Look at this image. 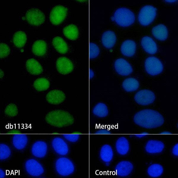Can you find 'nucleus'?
<instances>
[{"instance_id":"f257e3e1","label":"nucleus","mask_w":178,"mask_h":178,"mask_svg":"<svg viewBox=\"0 0 178 178\" xmlns=\"http://www.w3.org/2000/svg\"><path fill=\"white\" fill-rule=\"evenodd\" d=\"M134 121L138 125L146 128H154L161 126L164 119L158 112L151 109H145L136 113Z\"/></svg>"},{"instance_id":"f03ea898","label":"nucleus","mask_w":178,"mask_h":178,"mask_svg":"<svg viewBox=\"0 0 178 178\" xmlns=\"http://www.w3.org/2000/svg\"><path fill=\"white\" fill-rule=\"evenodd\" d=\"M45 120L50 125L59 128L69 126L74 122V118L70 114L61 110L50 112L46 116Z\"/></svg>"},{"instance_id":"7ed1b4c3","label":"nucleus","mask_w":178,"mask_h":178,"mask_svg":"<svg viewBox=\"0 0 178 178\" xmlns=\"http://www.w3.org/2000/svg\"><path fill=\"white\" fill-rule=\"evenodd\" d=\"M114 17L116 23L123 27L128 26L134 22L135 18L134 13L129 10L121 8L117 10Z\"/></svg>"},{"instance_id":"20e7f679","label":"nucleus","mask_w":178,"mask_h":178,"mask_svg":"<svg viewBox=\"0 0 178 178\" xmlns=\"http://www.w3.org/2000/svg\"><path fill=\"white\" fill-rule=\"evenodd\" d=\"M55 167L58 173L63 176H69L74 172V166L73 162L69 159L61 157L56 161Z\"/></svg>"},{"instance_id":"39448f33","label":"nucleus","mask_w":178,"mask_h":178,"mask_svg":"<svg viewBox=\"0 0 178 178\" xmlns=\"http://www.w3.org/2000/svg\"><path fill=\"white\" fill-rule=\"evenodd\" d=\"M156 8L150 5H147L141 10L138 16V20L142 25L150 24L154 20L156 15Z\"/></svg>"},{"instance_id":"423d86ee","label":"nucleus","mask_w":178,"mask_h":178,"mask_svg":"<svg viewBox=\"0 0 178 178\" xmlns=\"http://www.w3.org/2000/svg\"><path fill=\"white\" fill-rule=\"evenodd\" d=\"M25 17L29 24L36 26L41 24L45 20L44 13L37 8H31L28 10L26 12Z\"/></svg>"},{"instance_id":"0eeeda50","label":"nucleus","mask_w":178,"mask_h":178,"mask_svg":"<svg viewBox=\"0 0 178 178\" xmlns=\"http://www.w3.org/2000/svg\"><path fill=\"white\" fill-rule=\"evenodd\" d=\"M68 9L61 5L55 6L50 14V22L54 25H58L62 22L66 17Z\"/></svg>"},{"instance_id":"6e6552de","label":"nucleus","mask_w":178,"mask_h":178,"mask_svg":"<svg viewBox=\"0 0 178 178\" xmlns=\"http://www.w3.org/2000/svg\"><path fill=\"white\" fill-rule=\"evenodd\" d=\"M145 66L147 72L152 75L160 73L163 69L161 61L157 58L153 56L150 57L146 59Z\"/></svg>"},{"instance_id":"1a4fd4ad","label":"nucleus","mask_w":178,"mask_h":178,"mask_svg":"<svg viewBox=\"0 0 178 178\" xmlns=\"http://www.w3.org/2000/svg\"><path fill=\"white\" fill-rule=\"evenodd\" d=\"M155 99L154 93L152 91L144 89L137 92L134 99L138 104L142 105H147L152 103Z\"/></svg>"},{"instance_id":"9d476101","label":"nucleus","mask_w":178,"mask_h":178,"mask_svg":"<svg viewBox=\"0 0 178 178\" xmlns=\"http://www.w3.org/2000/svg\"><path fill=\"white\" fill-rule=\"evenodd\" d=\"M56 67L58 72L63 75L71 73L74 69L72 62L66 57H61L58 59L56 62Z\"/></svg>"},{"instance_id":"9b49d317","label":"nucleus","mask_w":178,"mask_h":178,"mask_svg":"<svg viewBox=\"0 0 178 178\" xmlns=\"http://www.w3.org/2000/svg\"><path fill=\"white\" fill-rule=\"evenodd\" d=\"M25 168L28 173L33 176H39L44 172L42 165L34 159H30L27 161L25 164Z\"/></svg>"},{"instance_id":"f8f14e48","label":"nucleus","mask_w":178,"mask_h":178,"mask_svg":"<svg viewBox=\"0 0 178 178\" xmlns=\"http://www.w3.org/2000/svg\"><path fill=\"white\" fill-rule=\"evenodd\" d=\"M115 67L117 73L122 75H128L133 72V69L131 65L122 58L118 59L115 61Z\"/></svg>"},{"instance_id":"ddd939ff","label":"nucleus","mask_w":178,"mask_h":178,"mask_svg":"<svg viewBox=\"0 0 178 178\" xmlns=\"http://www.w3.org/2000/svg\"><path fill=\"white\" fill-rule=\"evenodd\" d=\"M66 98V96L62 91L54 89L50 91L46 96V100L49 103L58 105L62 103Z\"/></svg>"},{"instance_id":"4468645a","label":"nucleus","mask_w":178,"mask_h":178,"mask_svg":"<svg viewBox=\"0 0 178 178\" xmlns=\"http://www.w3.org/2000/svg\"><path fill=\"white\" fill-rule=\"evenodd\" d=\"M52 147L58 154L65 155L69 152V148L66 143L62 138L56 137L54 138L52 142Z\"/></svg>"},{"instance_id":"2eb2a0df","label":"nucleus","mask_w":178,"mask_h":178,"mask_svg":"<svg viewBox=\"0 0 178 178\" xmlns=\"http://www.w3.org/2000/svg\"><path fill=\"white\" fill-rule=\"evenodd\" d=\"M27 71L31 74L37 75L43 72V69L40 63L34 58L28 59L26 63Z\"/></svg>"},{"instance_id":"dca6fc26","label":"nucleus","mask_w":178,"mask_h":178,"mask_svg":"<svg viewBox=\"0 0 178 178\" xmlns=\"http://www.w3.org/2000/svg\"><path fill=\"white\" fill-rule=\"evenodd\" d=\"M47 150V146L45 142L42 141L35 142L33 144L31 152L35 157L38 158H42L45 156Z\"/></svg>"},{"instance_id":"f3484780","label":"nucleus","mask_w":178,"mask_h":178,"mask_svg":"<svg viewBox=\"0 0 178 178\" xmlns=\"http://www.w3.org/2000/svg\"><path fill=\"white\" fill-rule=\"evenodd\" d=\"M133 169V165L132 163L126 161H123L119 163L115 168L117 174L121 177L128 175Z\"/></svg>"},{"instance_id":"a211bd4d","label":"nucleus","mask_w":178,"mask_h":178,"mask_svg":"<svg viewBox=\"0 0 178 178\" xmlns=\"http://www.w3.org/2000/svg\"><path fill=\"white\" fill-rule=\"evenodd\" d=\"M141 45L144 50L149 53L153 54L157 52V45L154 40L150 37H144L141 40Z\"/></svg>"},{"instance_id":"6ab92c4d","label":"nucleus","mask_w":178,"mask_h":178,"mask_svg":"<svg viewBox=\"0 0 178 178\" xmlns=\"http://www.w3.org/2000/svg\"><path fill=\"white\" fill-rule=\"evenodd\" d=\"M47 44L42 40H38L35 41L32 46V50L35 55L39 56H44L47 51Z\"/></svg>"},{"instance_id":"aec40b11","label":"nucleus","mask_w":178,"mask_h":178,"mask_svg":"<svg viewBox=\"0 0 178 178\" xmlns=\"http://www.w3.org/2000/svg\"><path fill=\"white\" fill-rule=\"evenodd\" d=\"M164 148V144L159 141L150 140L148 141L145 147V150L150 153H156L161 152Z\"/></svg>"},{"instance_id":"412c9836","label":"nucleus","mask_w":178,"mask_h":178,"mask_svg":"<svg viewBox=\"0 0 178 178\" xmlns=\"http://www.w3.org/2000/svg\"><path fill=\"white\" fill-rule=\"evenodd\" d=\"M136 49L135 42L131 40H126L123 42L121 48L122 53L128 57L132 56L135 53Z\"/></svg>"},{"instance_id":"4be33fe9","label":"nucleus","mask_w":178,"mask_h":178,"mask_svg":"<svg viewBox=\"0 0 178 178\" xmlns=\"http://www.w3.org/2000/svg\"><path fill=\"white\" fill-rule=\"evenodd\" d=\"M152 33L155 38L161 41L166 40L168 37L167 28L165 25L162 24L153 27L152 30Z\"/></svg>"},{"instance_id":"5701e85b","label":"nucleus","mask_w":178,"mask_h":178,"mask_svg":"<svg viewBox=\"0 0 178 178\" xmlns=\"http://www.w3.org/2000/svg\"><path fill=\"white\" fill-rule=\"evenodd\" d=\"M116 40L115 33L112 31H108L105 32L102 36V44L107 48H112L115 45Z\"/></svg>"},{"instance_id":"b1692460","label":"nucleus","mask_w":178,"mask_h":178,"mask_svg":"<svg viewBox=\"0 0 178 178\" xmlns=\"http://www.w3.org/2000/svg\"><path fill=\"white\" fill-rule=\"evenodd\" d=\"M28 138L26 134H15L12 139L14 147L17 149L21 150L24 148L28 142Z\"/></svg>"},{"instance_id":"393cba45","label":"nucleus","mask_w":178,"mask_h":178,"mask_svg":"<svg viewBox=\"0 0 178 178\" xmlns=\"http://www.w3.org/2000/svg\"><path fill=\"white\" fill-rule=\"evenodd\" d=\"M52 44L55 49L60 53L65 54L68 51L67 44L60 37L56 36L54 37L53 40Z\"/></svg>"},{"instance_id":"a878e982","label":"nucleus","mask_w":178,"mask_h":178,"mask_svg":"<svg viewBox=\"0 0 178 178\" xmlns=\"http://www.w3.org/2000/svg\"><path fill=\"white\" fill-rule=\"evenodd\" d=\"M27 38L26 33L23 31H19L15 33L12 41L14 45L17 48H21L25 45Z\"/></svg>"},{"instance_id":"bb28decb","label":"nucleus","mask_w":178,"mask_h":178,"mask_svg":"<svg viewBox=\"0 0 178 178\" xmlns=\"http://www.w3.org/2000/svg\"><path fill=\"white\" fill-rule=\"evenodd\" d=\"M116 148L119 154L122 155L126 154L129 149V144L127 139L123 137L119 138L116 142Z\"/></svg>"},{"instance_id":"cd10ccee","label":"nucleus","mask_w":178,"mask_h":178,"mask_svg":"<svg viewBox=\"0 0 178 178\" xmlns=\"http://www.w3.org/2000/svg\"><path fill=\"white\" fill-rule=\"evenodd\" d=\"M100 158L104 162H110L113 156V151L111 146L107 144L103 145L100 151Z\"/></svg>"},{"instance_id":"c85d7f7f","label":"nucleus","mask_w":178,"mask_h":178,"mask_svg":"<svg viewBox=\"0 0 178 178\" xmlns=\"http://www.w3.org/2000/svg\"><path fill=\"white\" fill-rule=\"evenodd\" d=\"M63 33L66 38L72 40L77 39L79 34L77 27L72 24L64 27L63 29Z\"/></svg>"},{"instance_id":"c756f323","label":"nucleus","mask_w":178,"mask_h":178,"mask_svg":"<svg viewBox=\"0 0 178 178\" xmlns=\"http://www.w3.org/2000/svg\"><path fill=\"white\" fill-rule=\"evenodd\" d=\"M139 84L138 81L133 78H129L125 80L123 82V86L124 89L128 92L136 90L139 88Z\"/></svg>"},{"instance_id":"7c9ffc66","label":"nucleus","mask_w":178,"mask_h":178,"mask_svg":"<svg viewBox=\"0 0 178 178\" xmlns=\"http://www.w3.org/2000/svg\"><path fill=\"white\" fill-rule=\"evenodd\" d=\"M50 86L49 81L45 78H40L36 79L33 84L34 88L38 92L45 91L49 88Z\"/></svg>"},{"instance_id":"2f4dec72","label":"nucleus","mask_w":178,"mask_h":178,"mask_svg":"<svg viewBox=\"0 0 178 178\" xmlns=\"http://www.w3.org/2000/svg\"><path fill=\"white\" fill-rule=\"evenodd\" d=\"M93 113L94 115L98 117H104L108 115V111L105 104L102 103H99L94 107Z\"/></svg>"},{"instance_id":"473e14b6","label":"nucleus","mask_w":178,"mask_h":178,"mask_svg":"<svg viewBox=\"0 0 178 178\" xmlns=\"http://www.w3.org/2000/svg\"><path fill=\"white\" fill-rule=\"evenodd\" d=\"M163 172V167L160 165L154 164L151 165L148 168L147 173L152 177H156L160 176Z\"/></svg>"},{"instance_id":"72a5a7b5","label":"nucleus","mask_w":178,"mask_h":178,"mask_svg":"<svg viewBox=\"0 0 178 178\" xmlns=\"http://www.w3.org/2000/svg\"><path fill=\"white\" fill-rule=\"evenodd\" d=\"M5 114L9 117H14L18 114V109L16 105L13 103H10L8 105L4 110Z\"/></svg>"},{"instance_id":"f704fd0d","label":"nucleus","mask_w":178,"mask_h":178,"mask_svg":"<svg viewBox=\"0 0 178 178\" xmlns=\"http://www.w3.org/2000/svg\"><path fill=\"white\" fill-rule=\"evenodd\" d=\"M9 147L5 144H0V159L4 160L8 158L11 154Z\"/></svg>"},{"instance_id":"c9c22d12","label":"nucleus","mask_w":178,"mask_h":178,"mask_svg":"<svg viewBox=\"0 0 178 178\" xmlns=\"http://www.w3.org/2000/svg\"><path fill=\"white\" fill-rule=\"evenodd\" d=\"M99 53L98 46L95 44L90 43L89 44V58L93 59L96 57Z\"/></svg>"},{"instance_id":"e433bc0d","label":"nucleus","mask_w":178,"mask_h":178,"mask_svg":"<svg viewBox=\"0 0 178 178\" xmlns=\"http://www.w3.org/2000/svg\"><path fill=\"white\" fill-rule=\"evenodd\" d=\"M10 52V49L9 46L4 43H1L0 44V58L7 57L9 55Z\"/></svg>"},{"instance_id":"4c0bfd02","label":"nucleus","mask_w":178,"mask_h":178,"mask_svg":"<svg viewBox=\"0 0 178 178\" xmlns=\"http://www.w3.org/2000/svg\"><path fill=\"white\" fill-rule=\"evenodd\" d=\"M63 136L66 140L72 142H76L79 138V134H64Z\"/></svg>"},{"instance_id":"58836bf2","label":"nucleus","mask_w":178,"mask_h":178,"mask_svg":"<svg viewBox=\"0 0 178 178\" xmlns=\"http://www.w3.org/2000/svg\"><path fill=\"white\" fill-rule=\"evenodd\" d=\"M111 132L105 129L101 130L95 133L96 134H110Z\"/></svg>"},{"instance_id":"ea45409f","label":"nucleus","mask_w":178,"mask_h":178,"mask_svg":"<svg viewBox=\"0 0 178 178\" xmlns=\"http://www.w3.org/2000/svg\"><path fill=\"white\" fill-rule=\"evenodd\" d=\"M173 154L176 156L178 155V144H176L173 147L172 149Z\"/></svg>"},{"instance_id":"a19ab883","label":"nucleus","mask_w":178,"mask_h":178,"mask_svg":"<svg viewBox=\"0 0 178 178\" xmlns=\"http://www.w3.org/2000/svg\"><path fill=\"white\" fill-rule=\"evenodd\" d=\"M9 134H21V132L17 130H13L9 131L7 133Z\"/></svg>"},{"instance_id":"79ce46f5","label":"nucleus","mask_w":178,"mask_h":178,"mask_svg":"<svg viewBox=\"0 0 178 178\" xmlns=\"http://www.w3.org/2000/svg\"><path fill=\"white\" fill-rule=\"evenodd\" d=\"M148 133L146 132L142 133L139 134H136L135 136L138 138H141L146 136Z\"/></svg>"},{"instance_id":"37998d69","label":"nucleus","mask_w":178,"mask_h":178,"mask_svg":"<svg viewBox=\"0 0 178 178\" xmlns=\"http://www.w3.org/2000/svg\"><path fill=\"white\" fill-rule=\"evenodd\" d=\"M94 76V73L93 72L91 69H90L89 70V77L90 79L92 78Z\"/></svg>"},{"instance_id":"c03bdc74","label":"nucleus","mask_w":178,"mask_h":178,"mask_svg":"<svg viewBox=\"0 0 178 178\" xmlns=\"http://www.w3.org/2000/svg\"><path fill=\"white\" fill-rule=\"evenodd\" d=\"M5 175V173L4 171L1 169L0 170V178H2L4 177Z\"/></svg>"},{"instance_id":"a18cd8bd","label":"nucleus","mask_w":178,"mask_h":178,"mask_svg":"<svg viewBox=\"0 0 178 178\" xmlns=\"http://www.w3.org/2000/svg\"><path fill=\"white\" fill-rule=\"evenodd\" d=\"M4 75V73L3 71L0 69V78H2Z\"/></svg>"},{"instance_id":"49530a36","label":"nucleus","mask_w":178,"mask_h":178,"mask_svg":"<svg viewBox=\"0 0 178 178\" xmlns=\"http://www.w3.org/2000/svg\"><path fill=\"white\" fill-rule=\"evenodd\" d=\"M160 133L161 134H171V133L170 132H168V131H164V132H162Z\"/></svg>"},{"instance_id":"de8ad7c7","label":"nucleus","mask_w":178,"mask_h":178,"mask_svg":"<svg viewBox=\"0 0 178 178\" xmlns=\"http://www.w3.org/2000/svg\"><path fill=\"white\" fill-rule=\"evenodd\" d=\"M72 133L79 134H81V133L80 132H73V133Z\"/></svg>"},{"instance_id":"09e8293b","label":"nucleus","mask_w":178,"mask_h":178,"mask_svg":"<svg viewBox=\"0 0 178 178\" xmlns=\"http://www.w3.org/2000/svg\"><path fill=\"white\" fill-rule=\"evenodd\" d=\"M165 1L169 2H172L176 1V0H166Z\"/></svg>"},{"instance_id":"8fccbe9b","label":"nucleus","mask_w":178,"mask_h":178,"mask_svg":"<svg viewBox=\"0 0 178 178\" xmlns=\"http://www.w3.org/2000/svg\"><path fill=\"white\" fill-rule=\"evenodd\" d=\"M111 19L112 20V21H114V20H115V18L114 17H112L111 18Z\"/></svg>"},{"instance_id":"3c124183","label":"nucleus","mask_w":178,"mask_h":178,"mask_svg":"<svg viewBox=\"0 0 178 178\" xmlns=\"http://www.w3.org/2000/svg\"><path fill=\"white\" fill-rule=\"evenodd\" d=\"M106 165L107 166H109V162H106Z\"/></svg>"},{"instance_id":"603ef678","label":"nucleus","mask_w":178,"mask_h":178,"mask_svg":"<svg viewBox=\"0 0 178 178\" xmlns=\"http://www.w3.org/2000/svg\"><path fill=\"white\" fill-rule=\"evenodd\" d=\"M26 19V17L24 16H23L22 17V19L23 20H25Z\"/></svg>"},{"instance_id":"864d4df0","label":"nucleus","mask_w":178,"mask_h":178,"mask_svg":"<svg viewBox=\"0 0 178 178\" xmlns=\"http://www.w3.org/2000/svg\"><path fill=\"white\" fill-rule=\"evenodd\" d=\"M53 133L54 134H58V133L57 132H53Z\"/></svg>"},{"instance_id":"5fc2aeb1","label":"nucleus","mask_w":178,"mask_h":178,"mask_svg":"<svg viewBox=\"0 0 178 178\" xmlns=\"http://www.w3.org/2000/svg\"><path fill=\"white\" fill-rule=\"evenodd\" d=\"M20 52H23V51H24V50H23V49H21V50H20Z\"/></svg>"},{"instance_id":"6e6d98bb","label":"nucleus","mask_w":178,"mask_h":178,"mask_svg":"<svg viewBox=\"0 0 178 178\" xmlns=\"http://www.w3.org/2000/svg\"><path fill=\"white\" fill-rule=\"evenodd\" d=\"M110 51H111V52L112 51V50H110Z\"/></svg>"}]
</instances>
